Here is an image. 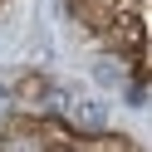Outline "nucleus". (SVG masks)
<instances>
[{
  "mask_svg": "<svg viewBox=\"0 0 152 152\" xmlns=\"http://www.w3.org/2000/svg\"><path fill=\"white\" fill-rule=\"evenodd\" d=\"M0 152H5V147H0Z\"/></svg>",
  "mask_w": 152,
  "mask_h": 152,
  "instance_id": "7ed1b4c3",
  "label": "nucleus"
},
{
  "mask_svg": "<svg viewBox=\"0 0 152 152\" xmlns=\"http://www.w3.org/2000/svg\"><path fill=\"white\" fill-rule=\"evenodd\" d=\"M54 118L74 132V137H93V132H108L113 128V113H108V98L88 83H54Z\"/></svg>",
  "mask_w": 152,
  "mask_h": 152,
  "instance_id": "f257e3e1",
  "label": "nucleus"
},
{
  "mask_svg": "<svg viewBox=\"0 0 152 152\" xmlns=\"http://www.w3.org/2000/svg\"><path fill=\"white\" fill-rule=\"evenodd\" d=\"M93 83H98V88H123V83H128V69H123L118 59L103 54V59L93 64Z\"/></svg>",
  "mask_w": 152,
  "mask_h": 152,
  "instance_id": "f03ea898",
  "label": "nucleus"
}]
</instances>
